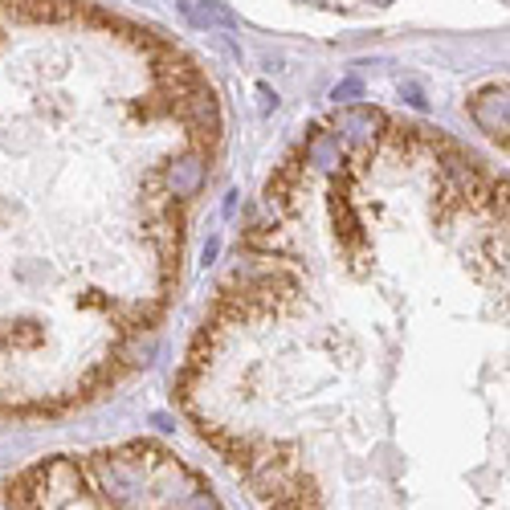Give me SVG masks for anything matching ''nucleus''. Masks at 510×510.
Wrapping results in <instances>:
<instances>
[{
    "instance_id": "nucleus-9",
    "label": "nucleus",
    "mask_w": 510,
    "mask_h": 510,
    "mask_svg": "<svg viewBox=\"0 0 510 510\" xmlns=\"http://www.w3.org/2000/svg\"><path fill=\"white\" fill-rule=\"evenodd\" d=\"M0 510H17V506H13V494L9 490H0Z\"/></svg>"
},
{
    "instance_id": "nucleus-8",
    "label": "nucleus",
    "mask_w": 510,
    "mask_h": 510,
    "mask_svg": "<svg viewBox=\"0 0 510 510\" xmlns=\"http://www.w3.org/2000/svg\"><path fill=\"white\" fill-rule=\"evenodd\" d=\"M400 94L408 98V106H416V111H429V98H425V90L416 86V82H400Z\"/></svg>"
},
{
    "instance_id": "nucleus-4",
    "label": "nucleus",
    "mask_w": 510,
    "mask_h": 510,
    "mask_svg": "<svg viewBox=\"0 0 510 510\" xmlns=\"http://www.w3.org/2000/svg\"><path fill=\"white\" fill-rule=\"evenodd\" d=\"M180 9H184L196 25H225V29L237 25V13L220 9V4H192V0H180Z\"/></svg>"
},
{
    "instance_id": "nucleus-1",
    "label": "nucleus",
    "mask_w": 510,
    "mask_h": 510,
    "mask_svg": "<svg viewBox=\"0 0 510 510\" xmlns=\"http://www.w3.org/2000/svg\"><path fill=\"white\" fill-rule=\"evenodd\" d=\"M204 176H209V167H204L201 156H180L167 164V192L172 196H196L204 188Z\"/></svg>"
},
{
    "instance_id": "nucleus-5",
    "label": "nucleus",
    "mask_w": 510,
    "mask_h": 510,
    "mask_svg": "<svg viewBox=\"0 0 510 510\" xmlns=\"http://www.w3.org/2000/svg\"><path fill=\"white\" fill-rule=\"evenodd\" d=\"M310 164H318V167H339V135H315L310 139Z\"/></svg>"
},
{
    "instance_id": "nucleus-10",
    "label": "nucleus",
    "mask_w": 510,
    "mask_h": 510,
    "mask_svg": "<svg viewBox=\"0 0 510 510\" xmlns=\"http://www.w3.org/2000/svg\"><path fill=\"white\" fill-rule=\"evenodd\" d=\"M217 249H220V246H217V241H209V246H204V265H209V262H212V257H217Z\"/></svg>"
},
{
    "instance_id": "nucleus-3",
    "label": "nucleus",
    "mask_w": 510,
    "mask_h": 510,
    "mask_svg": "<svg viewBox=\"0 0 510 510\" xmlns=\"http://www.w3.org/2000/svg\"><path fill=\"white\" fill-rule=\"evenodd\" d=\"M380 123H384V119H380L376 111H363V106L339 115V131H344V139H352V143H371Z\"/></svg>"
},
{
    "instance_id": "nucleus-2",
    "label": "nucleus",
    "mask_w": 510,
    "mask_h": 510,
    "mask_svg": "<svg viewBox=\"0 0 510 510\" xmlns=\"http://www.w3.org/2000/svg\"><path fill=\"white\" fill-rule=\"evenodd\" d=\"M474 123L494 139H506V90H486L474 98Z\"/></svg>"
},
{
    "instance_id": "nucleus-6",
    "label": "nucleus",
    "mask_w": 510,
    "mask_h": 510,
    "mask_svg": "<svg viewBox=\"0 0 510 510\" xmlns=\"http://www.w3.org/2000/svg\"><path fill=\"white\" fill-rule=\"evenodd\" d=\"M360 98H363V82H360V78H344L339 86L331 90V103H335V106H339V103L352 106V103H360Z\"/></svg>"
},
{
    "instance_id": "nucleus-7",
    "label": "nucleus",
    "mask_w": 510,
    "mask_h": 510,
    "mask_svg": "<svg viewBox=\"0 0 510 510\" xmlns=\"http://www.w3.org/2000/svg\"><path fill=\"white\" fill-rule=\"evenodd\" d=\"M184 510H225V506H220V502H217V494H209V490H204V486H201V490H196L192 498L184 502Z\"/></svg>"
}]
</instances>
